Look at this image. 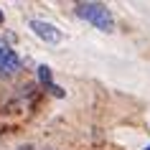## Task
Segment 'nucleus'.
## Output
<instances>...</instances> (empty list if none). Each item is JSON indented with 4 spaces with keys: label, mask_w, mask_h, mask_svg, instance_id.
I'll return each instance as SVG.
<instances>
[{
    "label": "nucleus",
    "mask_w": 150,
    "mask_h": 150,
    "mask_svg": "<svg viewBox=\"0 0 150 150\" xmlns=\"http://www.w3.org/2000/svg\"><path fill=\"white\" fill-rule=\"evenodd\" d=\"M76 16L84 18V21H89L92 25H97L99 31L110 33L112 28H115V21H112V13L107 10V5H102V3H76Z\"/></svg>",
    "instance_id": "f257e3e1"
},
{
    "label": "nucleus",
    "mask_w": 150,
    "mask_h": 150,
    "mask_svg": "<svg viewBox=\"0 0 150 150\" xmlns=\"http://www.w3.org/2000/svg\"><path fill=\"white\" fill-rule=\"evenodd\" d=\"M31 31L36 33L41 41H46V43H59V41L64 38L61 31H59L54 23H46V21H31Z\"/></svg>",
    "instance_id": "f03ea898"
},
{
    "label": "nucleus",
    "mask_w": 150,
    "mask_h": 150,
    "mask_svg": "<svg viewBox=\"0 0 150 150\" xmlns=\"http://www.w3.org/2000/svg\"><path fill=\"white\" fill-rule=\"evenodd\" d=\"M18 69H21V56L13 48L0 46V74L3 76H13Z\"/></svg>",
    "instance_id": "7ed1b4c3"
},
{
    "label": "nucleus",
    "mask_w": 150,
    "mask_h": 150,
    "mask_svg": "<svg viewBox=\"0 0 150 150\" xmlns=\"http://www.w3.org/2000/svg\"><path fill=\"white\" fill-rule=\"evenodd\" d=\"M38 79L43 81L46 87H51V84H54V81H51V69H48V66H38Z\"/></svg>",
    "instance_id": "20e7f679"
},
{
    "label": "nucleus",
    "mask_w": 150,
    "mask_h": 150,
    "mask_svg": "<svg viewBox=\"0 0 150 150\" xmlns=\"http://www.w3.org/2000/svg\"><path fill=\"white\" fill-rule=\"evenodd\" d=\"M0 23H3V10H0Z\"/></svg>",
    "instance_id": "39448f33"
},
{
    "label": "nucleus",
    "mask_w": 150,
    "mask_h": 150,
    "mask_svg": "<svg viewBox=\"0 0 150 150\" xmlns=\"http://www.w3.org/2000/svg\"><path fill=\"white\" fill-rule=\"evenodd\" d=\"M145 150H150V145H148V148H145Z\"/></svg>",
    "instance_id": "423d86ee"
}]
</instances>
